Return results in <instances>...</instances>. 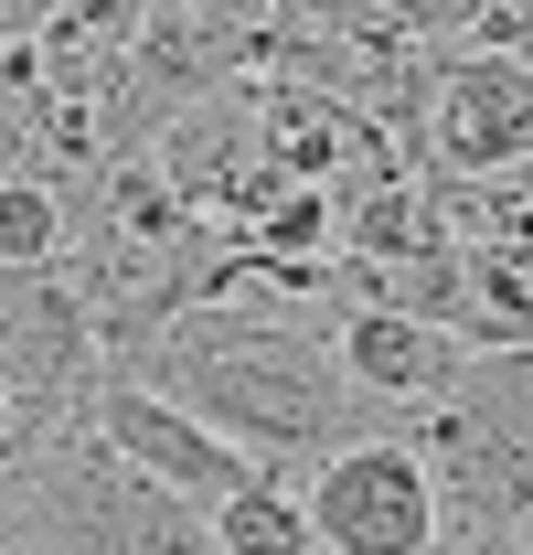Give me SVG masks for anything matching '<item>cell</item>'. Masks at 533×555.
Listing matches in <instances>:
<instances>
[{
    "label": "cell",
    "instance_id": "obj_2",
    "mask_svg": "<svg viewBox=\"0 0 533 555\" xmlns=\"http://www.w3.org/2000/svg\"><path fill=\"white\" fill-rule=\"evenodd\" d=\"M416 460L438 481L448 555H523L533 545V352H480L459 406L416 427Z\"/></svg>",
    "mask_w": 533,
    "mask_h": 555
},
{
    "label": "cell",
    "instance_id": "obj_8",
    "mask_svg": "<svg viewBox=\"0 0 533 555\" xmlns=\"http://www.w3.org/2000/svg\"><path fill=\"white\" fill-rule=\"evenodd\" d=\"M299 481H310V460H257V481L203 513L213 555H321L310 545V513H299Z\"/></svg>",
    "mask_w": 533,
    "mask_h": 555
},
{
    "label": "cell",
    "instance_id": "obj_1",
    "mask_svg": "<svg viewBox=\"0 0 533 555\" xmlns=\"http://www.w3.org/2000/svg\"><path fill=\"white\" fill-rule=\"evenodd\" d=\"M129 374L160 385L171 406H193L246 460H332L352 438H385V416L352 396L321 321H277V310H224L213 299L193 321H171Z\"/></svg>",
    "mask_w": 533,
    "mask_h": 555
},
{
    "label": "cell",
    "instance_id": "obj_4",
    "mask_svg": "<svg viewBox=\"0 0 533 555\" xmlns=\"http://www.w3.org/2000/svg\"><path fill=\"white\" fill-rule=\"evenodd\" d=\"M96 374H107V352H96V332H86L65 268H0V385L22 396L32 449L65 438V427H86ZM11 460H22V449H11Z\"/></svg>",
    "mask_w": 533,
    "mask_h": 555
},
{
    "label": "cell",
    "instance_id": "obj_9",
    "mask_svg": "<svg viewBox=\"0 0 533 555\" xmlns=\"http://www.w3.org/2000/svg\"><path fill=\"white\" fill-rule=\"evenodd\" d=\"M65 235H75V214H65V182H0V268H65Z\"/></svg>",
    "mask_w": 533,
    "mask_h": 555
},
{
    "label": "cell",
    "instance_id": "obj_6",
    "mask_svg": "<svg viewBox=\"0 0 533 555\" xmlns=\"http://www.w3.org/2000/svg\"><path fill=\"white\" fill-rule=\"evenodd\" d=\"M86 427H96V438H107L150 491H171V502H193V513H213V502H235V491L257 481V460H246L235 438H213L193 406H171L160 385H139L129 363H107V374H96Z\"/></svg>",
    "mask_w": 533,
    "mask_h": 555
},
{
    "label": "cell",
    "instance_id": "obj_3",
    "mask_svg": "<svg viewBox=\"0 0 533 555\" xmlns=\"http://www.w3.org/2000/svg\"><path fill=\"white\" fill-rule=\"evenodd\" d=\"M0 513L43 555H213V524L193 502L150 491L96 427H65V438L0 460Z\"/></svg>",
    "mask_w": 533,
    "mask_h": 555
},
{
    "label": "cell",
    "instance_id": "obj_7",
    "mask_svg": "<svg viewBox=\"0 0 533 555\" xmlns=\"http://www.w3.org/2000/svg\"><path fill=\"white\" fill-rule=\"evenodd\" d=\"M341 374H352V396L385 416V438H416L438 406H459L469 374H480V352L459 332H438V321H405V310H341Z\"/></svg>",
    "mask_w": 533,
    "mask_h": 555
},
{
    "label": "cell",
    "instance_id": "obj_10",
    "mask_svg": "<svg viewBox=\"0 0 533 555\" xmlns=\"http://www.w3.org/2000/svg\"><path fill=\"white\" fill-rule=\"evenodd\" d=\"M480 22H491V0H385V43L405 54H469Z\"/></svg>",
    "mask_w": 533,
    "mask_h": 555
},
{
    "label": "cell",
    "instance_id": "obj_5",
    "mask_svg": "<svg viewBox=\"0 0 533 555\" xmlns=\"http://www.w3.org/2000/svg\"><path fill=\"white\" fill-rule=\"evenodd\" d=\"M299 513H310L321 555H427L438 545V481H427L416 438H352L332 460H310Z\"/></svg>",
    "mask_w": 533,
    "mask_h": 555
},
{
    "label": "cell",
    "instance_id": "obj_11",
    "mask_svg": "<svg viewBox=\"0 0 533 555\" xmlns=\"http://www.w3.org/2000/svg\"><path fill=\"white\" fill-rule=\"evenodd\" d=\"M427 555H448V545H427Z\"/></svg>",
    "mask_w": 533,
    "mask_h": 555
},
{
    "label": "cell",
    "instance_id": "obj_12",
    "mask_svg": "<svg viewBox=\"0 0 533 555\" xmlns=\"http://www.w3.org/2000/svg\"><path fill=\"white\" fill-rule=\"evenodd\" d=\"M523 555H533V545H523Z\"/></svg>",
    "mask_w": 533,
    "mask_h": 555
}]
</instances>
